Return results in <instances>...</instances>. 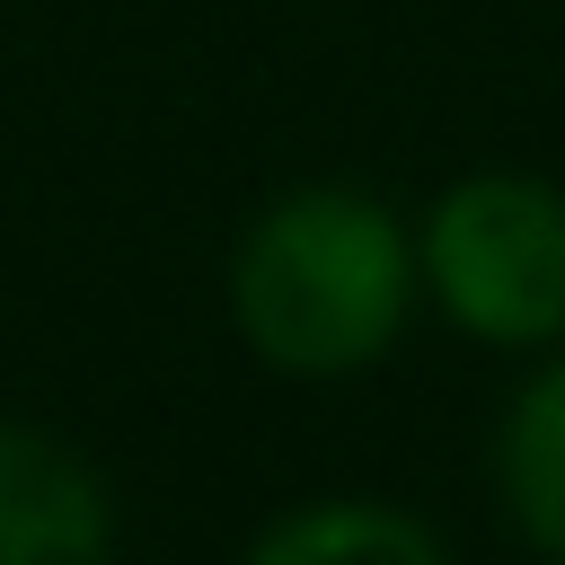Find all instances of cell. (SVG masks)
<instances>
[{
	"instance_id": "1",
	"label": "cell",
	"mask_w": 565,
	"mask_h": 565,
	"mask_svg": "<svg viewBox=\"0 0 565 565\" xmlns=\"http://www.w3.org/2000/svg\"><path fill=\"white\" fill-rule=\"evenodd\" d=\"M230 300L274 371H362L406 318V238L353 185L282 194L247 230Z\"/></svg>"
},
{
	"instance_id": "2",
	"label": "cell",
	"mask_w": 565,
	"mask_h": 565,
	"mask_svg": "<svg viewBox=\"0 0 565 565\" xmlns=\"http://www.w3.org/2000/svg\"><path fill=\"white\" fill-rule=\"evenodd\" d=\"M424 282L486 344L565 335V194L530 177H468L424 230Z\"/></svg>"
},
{
	"instance_id": "5",
	"label": "cell",
	"mask_w": 565,
	"mask_h": 565,
	"mask_svg": "<svg viewBox=\"0 0 565 565\" xmlns=\"http://www.w3.org/2000/svg\"><path fill=\"white\" fill-rule=\"evenodd\" d=\"M503 494H512V521L547 556H565V362L539 371L512 397V424H503Z\"/></svg>"
},
{
	"instance_id": "3",
	"label": "cell",
	"mask_w": 565,
	"mask_h": 565,
	"mask_svg": "<svg viewBox=\"0 0 565 565\" xmlns=\"http://www.w3.org/2000/svg\"><path fill=\"white\" fill-rule=\"evenodd\" d=\"M0 565H106L97 477L35 433H0Z\"/></svg>"
},
{
	"instance_id": "4",
	"label": "cell",
	"mask_w": 565,
	"mask_h": 565,
	"mask_svg": "<svg viewBox=\"0 0 565 565\" xmlns=\"http://www.w3.org/2000/svg\"><path fill=\"white\" fill-rule=\"evenodd\" d=\"M247 565H441L433 530L388 503H309L256 539Z\"/></svg>"
}]
</instances>
